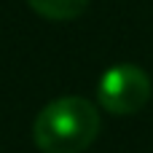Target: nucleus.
<instances>
[{"instance_id":"f03ea898","label":"nucleus","mask_w":153,"mask_h":153,"mask_svg":"<svg viewBox=\"0 0 153 153\" xmlns=\"http://www.w3.org/2000/svg\"><path fill=\"white\" fill-rule=\"evenodd\" d=\"M97 94L108 113L129 116L143 110L151 100V78L137 65H116L100 78Z\"/></svg>"},{"instance_id":"f257e3e1","label":"nucleus","mask_w":153,"mask_h":153,"mask_svg":"<svg viewBox=\"0 0 153 153\" xmlns=\"http://www.w3.org/2000/svg\"><path fill=\"white\" fill-rule=\"evenodd\" d=\"M100 134V113L83 97L48 102L32 124V140L43 153H83Z\"/></svg>"},{"instance_id":"7ed1b4c3","label":"nucleus","mask_w":153,"mask_h":153,"mask_svg":"<svg viewBox=\"0 0 153 153\" xmlns=\"http://www.w3.org/2000/svg\"><path fill=\"white\" fill-rule=\"evenodd\" d=\"M27 3L35 13H40L43 19H51V22H70V19L81 16L89 5V0H27Z\"/></svg>"}]
</instances>
